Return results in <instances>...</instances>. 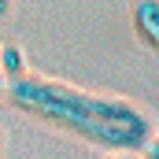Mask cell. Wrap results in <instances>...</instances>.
I'll use <instances>...</instances> for the list:
<instances>
[{"label":"cell","mask_w":159,"mask_h":159,"mask_svg":"<svg viewBox=\"0 0 159 159\" xmlns=\"http://www.w3.org/2000/svg\"><path fill=\"white\" fill-rule=\"evenodd\" d=\"M141 159H159V137H152V141H148V148L141 152Z\"/></svg>","instance_id":"277c9868"},{"label":"cell","mask_w":159,"mask_h":159,"mask_svg":"<svg viewBox=\"0 0 159 159\" xmlns=\"http://www.w3.org/2000/svg\"><path fill=\"white\" fill-rule=\"evenodd\" d=\"M0 141H4V133H0Z\"/></svg>","instance_id":"ba28073f"},{"label":"cell","mask_w":159,"mask_h":159,"mask_svg":"<svg viewBox=\"0 0 159 159\" xmlns=\"http://www.w3.org/2000/svg\"><path fill=\"white\" fill-rule=\"evenodd\" d=\"M0 93H7V78H4V70H0Z\"/></svg>","instance_id":"8992f818"},{"label":"cell","mask_w":159,"mask_h":159,"mask_svg":"<svg viewBox=\"0 0 159 159\" xmlns=\"http://www.w3.org/2000/svg\"><path fill=\"white\" fill-rule=\"evenodd\" d=\"M7 100L22 115H34L63 133H74L78 141H89L93 148H104L111 156H141L148 141L156 137L152 119L137 104L122 96L89 93L59 78L30 74V70L7 81Z\"/></svg>","instance_id":"6da1fadb"},{"label":"cell","mask_w":159,"mask_h":159,"mask_svg":"<svg viewBox=\"0 0 159 159\" xmlns=\"http://www.w3.org/2000/svg\"><path fill=\"white\" fill-rule=\"evenodd\" d=\"M0 70H4L7 81L26 74V59H22V48L19 44H0Z\"/></svg>","instance_id":"3957f363"},{"label":"cell","mask_w":159,"mask_h":159,"mask_svg":"<svg viewBox=\"0 0 159 159\" xmlns=\"http://www.w3.org/2000/svg\"><path fill=\"white\" fill-rule=\"evenodd\" d=\"M115 159H141V156H115Z\"/></svg>","instance_id":"52a82bcc"},{"label":"cell","mask_w":159,"mask_h":159,"mask_svg":"<svg viewBox=\"0 0 159 159\" xmlns=\"http://www.w3.org/2000/svg\"><path fill=\"white\" fill-rule=\"evenodd\" d=\"M129 22H133L137 41L159 52V0H137L129 11Z\"/></svg>","instance_id":"7a4b0ae2"},{"label":"cell","mask_w":159,"mask_h":159,"mask_svg":"<svg viewBox=\"0 0 159 159\" xmlns=\"http://www.w3.org/2000/svg\"><path fill=\"white\" fill-rule=\"evenodd\" d=\"M7 11H11V0H0V19H4Z\"/></svg>","instance_id":"5b68a950"}]
</instances>
